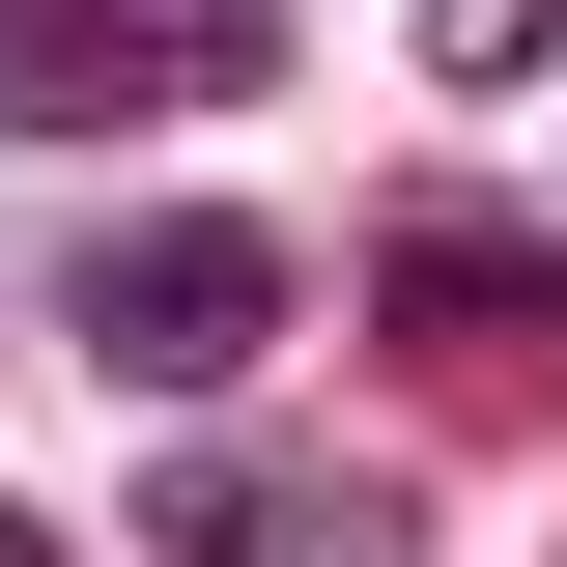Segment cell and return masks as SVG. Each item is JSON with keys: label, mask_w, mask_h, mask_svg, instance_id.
Here are the masks:
<instances>
[{"label": "cell", "mask_w": 567, "mask_h": 567, "mask_svg": "<svg viewBox=\"0 0 567 567\" xmlns=\"http://www.w3.org/2000/svg\"><path fill=\"white\" fill-rule=\"evenodd\" d=\"M398 398L425 425H567V256H511V227L425 199L398 227Z\"/></svg>", "instance_id": "obj_2"}, {"label": "cell", "mask_w": 567, "mask_h": 567, "mask_svg": "<svg viewBox=\"0 0 567 567\" xmlns=\"http://www.w3.org/2000/svg\"><path fill=\"white\" fill-rule=\"evenodd\" d=\"M199 85H284V0H0V142H114Z\"/></svg>", "instance_id": "obj_1"}, {"label": "cell", "mask_w": 567, "mask_h": 567, "mask_svg": "<svg viewBox=\"0 0 567 567\" xmlns=\"http://www.w3.org/2000/svg\"><path fill=\"white\" fill-rule=\"evenodd\" d=\"M256 341H284V227H114L85 256V369H142V398H199Z\"/></svg>", "instance_id": "obj_3"}, {"label": "cell", "mask_w": 567, "mask_h": 567, "mask_svg": "<svg viewBox=\"0 0 567 567\" xmlns=\"http://www.w3.org/2000/svg\"><path fill=\"white\" fill-rule=\"evenodd\" d=\"M425 58H454V85H539V58H567V0H425Z\"/></svg>", "instance_id": "obj_5"}, {"label": "cell", "mask_w": 567, "mask_h": 567, "mask_svg": "<svg viewBox=\"0 0 567 567\" xmlns=\"http://www.w3.org/2000/svg\"><path fill=\"white\" fill-rule=\"evenodd\" d=\"M142 539H171V567H284V483H256V454H171Z\"/></svg>", "instance_id": "obj_4"}, {"label": "cell", "mask_w": 567, "mask_h": 567, "mask_svg": "<svg viewBox=\"0 0 567 567\" xmlns=\"http://www.w3.org/2000/svg\"><path fill=\"white\" fill-rule=\"evenodd\" d=\"M0 567H58V539H29V511H0Z\"/></svg>", "instance_id": "obj_6"}]
</instances>
